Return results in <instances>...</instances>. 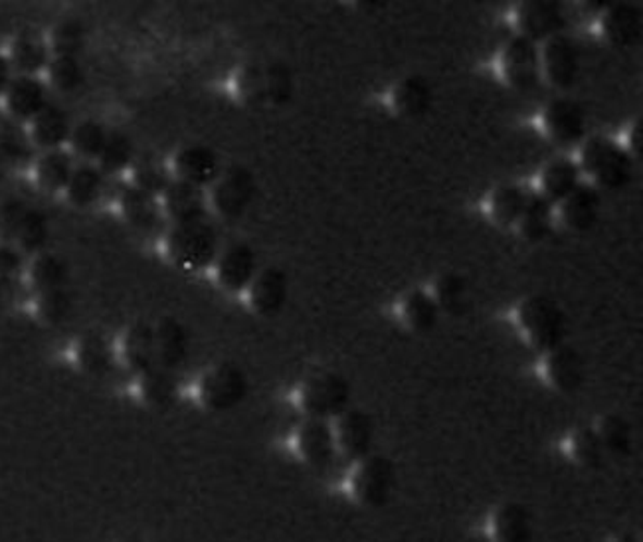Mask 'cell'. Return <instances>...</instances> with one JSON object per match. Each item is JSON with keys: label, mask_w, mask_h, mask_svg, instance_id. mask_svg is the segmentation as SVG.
Wrapping results in <instances>:
<instances>
[{"label": "cell", "mask_w": 643, "mask_h": 542, "mask_svg": "<svg viewBox=\"0 0 643 542\" xmlns=\"http://www.w3.org/2000/svg\"><path fill=\"white\" fill-rule=\"evenodd\" d=\"M510 325L522 343L539 354L565 343V310L543 293L519 299L510 310Z\"/></svg>", "instance_id": "6da1fadb"}, {"label": "cell", "mask_w": 643, "mask_h": 542, "mask_svg": "<svg viewBox=\"0 0 643 542\" xmlns=\"http://www.w3.org/2000/svg\"><path fill=\"white\" fill-rule=\"evenodd\" d=\"M575 163L582 182L598 192L626 189L632 182L635 166V161L616 143V139L604 135H592L578 144Z\"/></svg>", "instance_id": "7a4b0ae2"}, {"label": "cell", "mask_w": 643, "mask_h": 542, "mask_svg": "<svg viewBox=\"0 0 643 542\" xmlns=\"http://www.w3.org/2000/svg\"><path fill=\"white\" fill-rule=\"evenodd\" d=\"M396 465L387 455L368 454L349 464L339 491L361 509H382L396 489Z\"/></svg>", "instance_id": "3957f363"}, {"label": "cell", "mask_w": 643, "mask_h": 542, "mask_svg": "<svg viewBox=\"0 0 643 542\" xmlns=\"http://www.w3.org/2000/svg\"><path fill=\"white\" fill-rule=\"evenodd\" d=\"M293 408L303 418L331 420L351 404V382L335 370L311 373L293 388Z\"/></svg>", "instance_id": "277c9868"}, {"label": "cell", "mask_w": 643, "mask_h": 542, "mask_svg": "<svg viewBox=\"0 0 643 542\" xmlns=\"http://www.w3.org/2000/svg\"><path fill=\"white\" fill-rule=\"evenodd\" d=\"M250 380L234 363L209 366L194 382V400L209 412H228L240 406L248 396Z\"/></svg>", "instance_id": "5b68a950"}, {"label": "cell", "mask_w": 643, "mask_h": 542, "mask_svg": "<svg viewBox=\"0 0 643 542\" xmlns=\"http://www.w3.org/2000/svg\"><path fill=\"white\" fill-rule=\"evenodd\" d=\"M218 252V236L206 222L173 226L168 232V260L182 272H200L211 267Z\"/></svg>", "instance_id": "8992f818"}, {"label": "cell", "mask_w": 643, "mask_h": 542, "mask_svg": "<svg viewBox=\"0 0 643 542\" xmlns=\"http://www.w3.org/2000/svg\"><path fill=\"white\" fill-rule=\"evenodd\" d=\"M255 197V178L245 166H230L206 189L209 211L223 220L244 216Z\"/></svg>", "instance_id": "52a82bcc"}, {"label": "cell", "mask_w": 643, "mask_h": 542, "mask_svg": "<svg viewBox=\"0 0 643 542\" xmlns=\"http://www.w3.org/2000/svg\"><path fill=\"white\" fill-rule=\"evenodd\" d=\"M497 78L513 91H532L541 81L539 45H532L521 36H513L501 46L495 58Z\"/></svg>", "instance_id": "ba28073f"}, {"label": "cell", "mask_w": 643, "mask_h": 542, "mask_svg": "<svg viewBox=\"0 0 643 542\" xmlns=\"http://www.w3.org/2000/svg\"><path fill=\"white\" fill-rule=\"evenodd\" d=\"M537 127L549 143L575 147L587 139V111L570 98H555L539 111Z\"/></svg>", "instance_id": "9c48e42d"}, {"label": "cell", "mask_w": 643, "mask_h": 542, "mask_svg": "<svg viewBox=\"0 0 643 542\" xmlns=\"http://www.w3.org/2000/svg\"><path fill=\"white\" fill-rule=\"evenodd\" d=\"M335 454L344 457L349 464L373 454L377 438V424L373 416L361 408L343 409L329 420Z\"/></svg>", "instance_id": "30bf717a"}, {"label": "cell", "mask_w": 643, "mask_h": 542, "mask_svg": "<svg viewBox=\"0 0 643 542\" xmlns=\"http://www.w3.org/2000/svg\"><path fill=\"white\" fill-rule=\"evenodd\" d=\"M537 375L549 390L568 396L584 387L587 366L575 346L563 343L541 353Z\"/></svg>", "instance_id": "8fae6325"}, {"label": "cell", "mask_w": 643, "mask_h": 542, "mask_svg": "<svg viewBox=\"0 0 643 542\" xmlns=\"http://www.w3.org/2000/svg\"><path fill=\"white\" fill-rule=\"evenodd\" d=\"M510 24L515 36L541 45L565 30L566 16L555 0H522L510 12Z\"/></svg>", "instance_id": "7c38bea8"}, {"label": "cell", "mask_w": 643, "mask_h": 542, "mask_svg": "<svg viewBox=\"0 0 643 542\" xmlns=\"http://www.w3.org/2000/svg\"><path fill=\"white\" fill-rule=\"evenodd\" d=\"M539 64L541 79L551 88L566 91L572 88L580 76V50L577 42L565 33L539 45Z\"/></svg>", "instance_id": "4fadbf2b"}, {"label": "cell", "mask_w": 643, "mask_h": 542, "mask_svg": "<svg viewBox=\"0 0 643 542\" xmlns=\"http://www.w3.org/2000/svg\"><path fill=\"white\" fill-rule=\"evenodd\" d=\"M642 11L628 2L604 4L594 16V34L600 42L616 50H630L642 38Z\"/></svg>", "instance_id": "5bb4252c"}, {"label": "cell", "mask_w": 643, "mask_h": 542, "mask_svg": "<svg viewBox=\"0 0 643 542\" xmlns=\"http://www.w3.org/2000/svg\"><path fill=\"white\" fill-rule=\"evenodd\" d=\"M288 450L305 467L323 469L333 464L337 454L329 421L301 418L300 424L289 432Z\"/></svg>", "instance_id": "9a60e30c"}, {"label": "cell", "mask_w": 643, "mask_h": 542, "mask_svg": "<svg viewBox=\"0 0 643 542\" xmlns=\"http://www.w3.org/2000/svg\"><path fill=\"white\" fill-rule=\"evenodd\" d=\"M481 531L488 542H531L534 519L519 501H501L488 511Z\"/></svg>", "instance_id": "2e32d148"}, {"label": "cell", "mask_w": 643, "mask_h": 542, "mask_svg": "<svg viewBox=\"0 0 643 542\" xmlns=\"http://www.w3.org/2000/svg\"><path fill=\"white\" fill-rule=\"evenodd\" d=\"M602 197L587 182L572 190L568 197L553 206V224L565 232H588L598 222Z\"/></svg>", "instance_id": "e0dca14e"}, {"label": "cell", "mask_w": 643, "mask_h": 542, "mask_svg": "<svg viewBox=\"0 0 643 542\" xmlns=\"http://www.w3.org/2000/svg\"><path fill=\"white\" fill-rule=\"evenodd\" d=\"M244 293L248 307L257 317H264V319L276 317L288 303V274L281 267L276 266L257 269V274Z\"/></svg>", "instance_id": "ac0fdd59"}, {"label": "cell", "mask_w": 643, "mask_h": 542, "mask_svg": "<svg viewBox=\"0 0 643 542\" xmlns=\"http://www.w3.org/2000/svg\"><path fill=\"white\" fill-rule=\"evenodd\" d=\"M173 173L175 180L206 190L223 173V161L206 144H185L173 156Z\"/></svg>", "instance_id": "d6986e66"}, {"label": "cell", "mask_w": 643, "mask_h": 542, "mask_svg": "<svg viewBox=\"0 0 643 542\" xmlns=\"http://www.w3.org/2000/svg\"><path fill=\"white\" fill-rule=\"evenodd\" d=\"M214 281L228 293H244L257 274V260L252 245L232 244L214 260Z\"/></svg>", "instance_id": "ffe728a7"}, {"label": "cell", "mask_w": 643, "mask_h": 542, "mask_svg": "<svg viewBox=\"0 0 643 542\" xmlns=\"http://www.w3.org/2000/svg\"><path fill=\"white\" fill-rule=\"evenodd\" d=\"M580 185H582V178H580V171H578L575 159L555 156L539 168V173L534 177L532 197L555 206L556 202L568 197Z\"/></svg>", "instance_id": "44dd1931"}, {"label": "cell", "mask_w": 643, "mask_h": 542, "mask_svg": "<svg viewBox=\"0 0 643 542\" xmlns=\"http://www.w3.org/2000/svg\"><path fill=\"white\" fill-rule=\"evenodd\" d=\"M432 105V86L421 76H406L392 84L387 93V108L396 119H418Z\"/></svg>", "instance_id": "7402d4cb"}, {"label": "cell", "mask_w": 643, "mask_h": 542, "mask_svg": "<svg viewBox=\"0 0 643 542\" xmlns=\"http://www.w3.org/2000/svg\"><path fill=\"white\" fill-rule=\"evenodd\" d=\"M161 197H163L161 211L167 214L175 226L204 222L209 214L206 190L199 187H192L180 180H171Z\"/></svg>", "instance_id": "603a6c76"}, {"label": "cell", "mask_w": 643, "mask_h": 542, "mask_svg": "<svg viewBox=\"0 0 643 542\" xmlns=\"http://www.w3.org/2000/svg\"><path fill=\"white\" fill-rule=\"evenodd\" d=\"M115 361H122L127 370L141 375L155 365V331L153 323L135 322L125 329L119 346L115 349Z\"/></svg>", "instance_id": "cb8c5ba5"}, {"label": "cell", "mask_w": 643, "mask_h": 542, "mask_svg": "<svg viewBox=\"0 0 643 542\" xmlns=\"http://www.w3.org/2000/svg\"><path fill=\"white\" fill-rule=\"evenodd\" d=\"M440 311L426 288H412L394 303V317L404 331L426 335L433 331L440 322Z\"/></svg>", "instance_id": "d4e9b609"}, {"label": "cell", "mask_w": 643, "mask_h": 542, "mask_svg": "<svg viewBox=\"0 0 643 542\" xmlns=\"http://www.w3.org/2000/svg\"><path fill=\"white\" fill-rule=\"evenodd\" d=\"M155 331V365L175 370L189 358L190 335L187 325L177 317H161L153 323Z\"/></svg>", "instance_id": "484cf974"}, {"label": "cell", "mask_w": 643, "mask_h": 542, "mask_svg": "<svg viewBox=\"0 0 643 542\" xmlns=\"http://www.w3.org/2000/svg\"><path fill=\"white\" fill-rule=\"evenodd\" d=\"M2 98L12 119L30 123L46 110L48 89L45 81L36 76H14Z\"/></svg>", "instance_id": "4316f807"}, {"label": "cell", "mask_w": 643, "mask_h": 542, "mask_svg": "<svg viewBox=\"0 0 643 542\" xmlns=\"http://www.w3.org/2000/svg\"><path fill=\"white\" fill-rule=\"evenodd\" d=\"M529 192L517 185H497L483 199V214L493 226L513 230L529 202Z\"/></svg>", "instance_id": "83f0119b"}, {"label": "cell", "mask_w": 643, "mask_h": 542, "mask_svg": "<svg viewBox=\"0 0 643 542\" xmlns=\"http://www.w3.org/2000/svg\"><path fill=\"white\" fill-rule=\"evenodd\" d=\"M11 66L18 76H36L45 72L48 62L52 60V52L48 46V38H45L38 30L24 28L16 34L11 46Z\"/></svg>", "instance_id": "f1b7e54d"}, {"label": "cell", "mask_w": 643, "mask_h": 542, "mask_svg": "<svg viewBox=\"0 0 643 542\" xmlns=\"http://www.w3.org/2000/svg\"><path fill=\"white\" fill-rule=\"evenodd\" d=\"M74 363L88 377H105L115 366V349L100 332H86L74 346Z\"/></svg>", "instance_id": "f546056e"}, {"label": "cell", "mask_w": 643, "mask_h": 542, "mask_svg": "<svg viewBox=\"0 0 643 542\" xmlns=\"http://www.w3.org/2000/svg\"><path fill=\"white\" fill-rule=\"evenodd\" d=\"M30 139L34 147L42 151L62 149L70 141L72 122L66 111L58 105H46V110L30 122Z\"/></svg>", "instance_id": "4dcf8cb0"}, {"label": "cell", "mask_w": 643, "mask_h": 542, "mask_svg": "<svg viewBox=\"0 0 643 542\" xmlns=\"http://www.w3.org/2000/svg\"><path fill=\"white\" fill-rule=\"evenodd\" d=\"M592 430L598 438L604 454L628 457L633 452V428L626 416L618 412H604L596 416Z\"/></svg>", "instance_id": "1f68e13d"}, {"label": "cell", "mask_w": 643, "mask_h": 542, "mask_svg": "<svg viewBox=\"0 0 643 542\" xmlns=\"http://www.w3.org/2000/svg\"><path fill=\"white\" fill-rule=\"evenodd\" d=\"M560 454L578 469H596L606 457L592 426L568 430L560 442Z\"/></svg>", "instance_id": "d6a6232c"}, {"label": "cell", "mask_w": 643, "mask_h": 542, "mask_svg": "<svg viewBox=\"0 0 643 542\" xmlns=\"http://www.w3.org/2000/svg\"><path fill=\"white\" fill-rule=\"evenodd\" d=\"M137 377V399L153 409L168 408L178 396V385L173 373L151 366Z\"/></svg>", "instance_id": "836d02e7"}, {"label": "cell", "mask_w": 643, "mask_h": 542, "mask_svg": "<svg viewBox=\"0 0 643 542\" xmlns=\"http://www.w3.org/2000/svg\"><path fill=\"white\" fill-rule=\"evenodd\" d=\"M426 291L433 299L442 315H462L467 305L466 277L457 272L436 274L426 286Z\"/></svg>", "instance_id": "e575fe53"}, {"label": "cell", "mask_w": 643, "mask_h": 542, "mask_svg": "<svg viewBox=\"0 0 643 542\" xmlns=\"http://www.w3.org/2000/svg\"><path fill=\"white\" fill-rule=\"evenodd\" d=\"M74 159L72 153L64 149H54V151H45L42 156H38L34 165V178L36 185L46 192H64L74 175Z\"/></svg>", "instance_id": "d590c367"}, {"label": "cell", "mask_w": 643, "mask_h": 542, "mask_svg": "<svg viewBox=\"0 0 643 542\" xmlns=\"http://www.w3.org/2000/svg\"><path fill=\"white\" fill-rule=\"evenodd\" d=\"M122 212L125 220L139 232H153L161 224L163 211H161V204L156 202V197L131 185L123 190Z\"/></svg>", "instance_id": "8d00e7d4"}, {"label": "cell", "mask_w": 643, "mask_h": 542, "mask_svg": "<svg viewBox=\"0 0 643 542\" xmlns=\"http://www.w3.org/2000/svg\"><path fill=\"white\" fill-rule=\"evenodd\" d=\"M553 206L546 204L537 197H529V202L522 211L521 218L515 224L513 232L521 238L527 244H539L543 242L549 234L553 232Z\"/></svg>", "instance_id": "74e56055"}, {"label": "cell", "mask_w": 643, "mask_h": 542, "mask_svg": "<svg viewBox=\"0 0 643 542\" xmlns=\"http://www.w3.org/2000/svg\"><path fill=\"white\" fill-rule=\"evenodd\" d=\"M67 276H70V269H67L66 260L52 252L36 255L28 269L30 283L38 295L56 291V289H66Z\"/></svg>", "instance_id": "f35d334b"}, {"label": "cell", "mask_w": 643, "mask_h": 542, "mask_svg": "<svg viewBox=\"0 0 643 542\" xmlns=\"http://www.w3.org/2000/svg\"><path fill=\"white\" fill-rule=\"evenodd\" d=\"M0 153L12 166L28 165L33 161V139L23 123L12 117L0 119Z\"/></svg>", "instance_id": "ab89813d"}, {"label": "cell", "mask_w": 643, "mask_h": 542, "mask_svg": "<svg viewBox=\"0 0 643 542\" xmlns=\"http://www.w3.org/2000/svg\"><path fill=\"white\" fill-rule=\"evenodd\" d=\"M234 98L245 108L266 105V78L264 64L245 62L236 70L232 78Z\"/></svg>", "instance_id": "60d3db41"}, {"label": "cell", "mask_w": 643, "mask_h": 542, "mask_svg": "<svg viewBox=\"0 0 643 542\" xmlns=\"http://www.w3.org/2000/svg\"><path fill=\"white\" fill-rule=\"evenodd\" d=\"M103 190V173L96 165H79L67 182L66 199L76 209H88L100 199Z\"/></svg>", "instance_id": "b9f144b4"}, {"label": "cell", "mask_w": 643, "mask_h": 542, "mask_svg": "<svg viewBox=\"0 0 643 542\" xmlns=\"http://www.w3.org/2000/svg\"><path fill=\"white\" fill-rule=\"evenodd\" d=\"M48 84L60 93H74L78 91L86 81V72L74 55H52L46 67Z\"/></svg>", "instance_id": "7bdbcfd3"}, {"label": "cell", "mask_w": 643, "mask_h": 542, "mask_svg": "<svg viewBox=\"0 0 643 542\" xmlns=\"http://www.w3.org/2000/svg\"><path fill=\"white\" fill-rule=\"evenodd\" d=\"M88 40V30L86 24L79 18H64L52 28L48 36V46L52 55H74L78 58L79 52L84 50Z\"/></svg>", "instance_id": "ee69618b"}, {"label": "cell", "mask_w": 643, "mask_h": 542, "mask_svg": "<svg viewBox=\"0 0 643 542\" xmlns=\"http://www.w3.org/2000/svg\"><path fill=\"white\" fill-rule=\"evenodd\" d=\"M108 137H110V131L100 122L86 119V122L78 123L76 127H72V135H70L67 143L72 147V153H76L86 161H98L103 147L108 143Z\"/></svg>", "instance_id": "f6af8a7d"}, {"label": "cell", "mask_w": 643, "mask_h": 542, "mask_svg": "<svg viewBox=\"0 0 643 542\" xmlns=\"http://www.w3.org/2000/svg\"><path fill=\"white\" fill-rule=\"evenodd\" d=\"M48 240H50V222L46 218L45 212L28 209L14 245L23 254L38 255L45 252Z\"/></svg>", "instance_id": "bcb514c9"}, {"label": "cell", "mask_w": 643, "mask_h": 542, "mask_svg": "<svg viewBox=\"0 0 643 542\" xmlns=\"http://www.w3.org/2000/svg\"><path fill=\"white\" fill-rule=\"evenodd\" d=\"M264 78H266V105L281 108L288 105L295 93V78L288 64L283 62H267L264 64Z\"/></svg>", "instance_id": "7dc6e473"}, {"label": "cell", "mask_w": 643, "mask_h": 542, "mask_svg": "<svg viewBox=\"0 0 643 542\" xmlns=\"http://www.w3.org/2000/svg\"><path fill=\"white\" fill-rule=\"evenodd\" d=\"M135 147L125 134H110L108 143L98 156V168L105 175H117L134 163Z\"/></svg>", "instance_id": "c3c4849f"}, {"label": "cell", "mask_w": 643, "mask_h": 542, "mask_svg": "<svg viewBox=\"0 0 643 542\" xmlns=\"http://www.w3.org/2000/svg\"><path fill=\"white\" fill-rule=\"evenodd\" d=\"M74 303L66 289L40 293L36 299V315L46 325H62L72 315Z\"/></svg>", "instance_id": "681fc988"}, {"label": "cell", "mask_w": 643, "mask_h": 542, "mask_svg": "<svg viewBox=\"0 0 643 542\" xmlns=\"http://www.w3.org/2000/svg\"><path fill=\"white\" fill-rule=\"evenodd\" d=\"M168 175L165 166L153 156H143L134 163V187L144 190L149 194H163L168 187Z\"/></svg>", "instance_id": "f907efd6"}, {"label": "cell", "mask_w": 643, "mask_h": 542, "mask_svg": "<svg viewBox=\"0 0 643 542\" xmlns=\"http://www.w3.org/2000/svg\"><path fill=\"white\" fill-rule=\"evenodd\" d=\"M30 206H26L23 200L7 199L0 202V242L14 244L16 236L21 232L24 216Z\"/></svg>", "instance_id": "816d5d0a"}, {"label": "cell", "mask_w": 643, "mask_h": 542, "mask_svg": "<svg viewBox=\"0 0 643 542\" xmlns=\"http://www.w3.org/2000/svg\"><path fill=\"white\" fill-rule=\"evenodd\" d=\"M24 269V255L14 244H0V277L11 281L21 276Z\"/></svg>", "instance_id": "f5cc1de1"}, {"label": "cell", "mask_w": 643, "mask_h": 542, "mask_svg": "<svg viewBox=\"0 0 643 542\" xmlns=\"http://www.w3.org/2000/svg\"><path fill=\"white\" fill-rule=\"evenodd\" d=\"M616 143L620 144L621 149L638 163V159H640V143H642L640 119H633V122L628 123L621 129V135L616 139Z\"/></svg>", "instance_id": "db71d44e"}, {"label": "cell", "mask_w": 643, "mask_h": 542, "mask_svg": "<svg viewBox=\"0 0 643 542\" xmlns=\"http://www.w3.org/2000/svg\"><path fill=\"white\" fill-rule=\"evenodd\" d=\"M12 79H14V70H12L11 60L9 55L0 54V96L7 93Z\"/></svg>", "instance_id": "11a10c76"}, {"label": "cell", "mask_w": 643, "mask_h": 542, "mask_svg": "<svg viewBox=\"0 0 643 542\" xmlns=\"http://www.w3.org/2000/svg\"><path fill=\"white\" fill-rule=\"evenodd\" d=\"M606 542H642L640 534L633 531H618L614 532L612 537L606 539Z\"/></svg>", "instance_id": "9f6ffc18"}, {"label": "cell", "mask_w": 643, "mask_h": 542, "mask_svg": "<svg viewBox=\"0 0 643 542\" xmlns=\"http://www.w3.org/2000/svg\"><path fill=\"white\" fill-rule=\"evenodd\" d=\"M7 298H9V281L0 277V307L7 303Z\"/></svg>", "instance_id": "6f0895ef"}, {"label": "cell", "mask_w": 643, "mask_h": 542, "mask_svg": "<svg viewBox=\"0 0 643 542\" xmlns=\"http://www.w3.org/2000/svg\"><path fill=\"white\" fill-rule=\"evenodd\" d=\"M9 163H7V159H4V156H2V153H0V182H2V180H4V177H7V173H9Z\"/></svg>", "instance_id": "680465c9"}, {"label": "cell", "mask_w": 643, "mask_h": 542, "mask_svg": "<svg viewBox=\"0 0 643 542\" xmlns=\"http://www.w3.org/2000/svg\"><path fill=\"white\" fill-rule=\"evenodd\" d=\"M115 542H147L144 541L143 537H139V534H127V537H122V539H117Z\"/></svg>", "instance_id": "91938a15"}, {"label": "cell", "mask_w": 643, "mask_h": 542, "mask_svg": "<svg viewBox=\"0 0 643 542\" xmlns=\"http://www.w3.org/2000/svg\"><path fill=\"white\" fill-rule=\"evenodd\" d=\"M147 542H165V541H147Z\"/></svg>", "instance_id": "94428289"}]
</instances>
